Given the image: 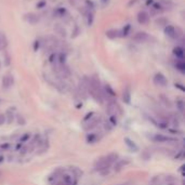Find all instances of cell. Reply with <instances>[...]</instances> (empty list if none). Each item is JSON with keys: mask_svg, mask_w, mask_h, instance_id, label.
<instances>
[{"mask_svg": "<svg viewBox=\"0 0 185 185\" xmlns=\"http://www.w3.org/2000/svg\"><path fill=\"white\" fill-rule=\"evenodd\" d=\"M117 158H118V155L114 154V153L107 155V156L102 157V158H100V159L95 162V169L99 171L107 170V169L116 161Z\"/></svg>", "mask_w": 185, "mask_h": 185, "instance_id": "obj_1", "label": "cell"}, {"mask_svg": "<svg viewBox=\"0 0 185 185\" xmlns=\"http://www.w3.org/2000/svg\"><path fill=\"white\" fill-rule=\"evenodd\" d=\"M154 82L157 85H167V78L161 73H158L154 76Z\"/></svg>", "mask_w": 185, "mask_h": 185, "instance_id": "obj_2", "label": "cell"}, {"mask_svg": "<svg viewBox=\"0 0 185 185\" xmlns=\"http://www.w3.org/2000/svg\"><path fill=\"white\" fill-rule=\"evenodd\" d=\"M148 21H149V14H148L146 11H141L137 14V22L140 24H147Z\"/></svg>", "mask_w": 185, "mask_h": 185, "instance_id": "obj_3", "label": "cell"}, {"mask_svg": "<svg viewBox=\"0 0 185 185\" xmlns=\"http://www.w3.org/2000/svg\"><path fill=\"white\" fill-rule=\"evenodd\" d=\"M148 39V35L146 34L145 31H139L133 36V40L137 42H144Z\"/></svg>", "mask_w": 185, "mask_h": 185, "instance_id": "obj_4", "label": "cell"}, {"mask_svg": "<svg viewBox=\"0 0 185 185\" xmlns=\"http://www.w3.org/2000/svg\"><path fill=\"white\" fill-rule=\"evenodd\" d=\"M12 85H13V77L11 75H6L2 78V87L4 89H9Z\"/></svg>", "mask_w": 185, "mask_h": 185, "instance_id": "obj_5", "label": "cell"}, {"mask_svg": "<svg viewBox=\"0 0 185 185\" xmlns=\"http://www.w3.org/2000/svg\"><path fill=\"white\" fill-rule=\"evenodd\" d=\"M165 34L171 38H177V28L173 26L168 25L165 27Z\"/></svg>", "mask_w": 185, "mask_h": 185, "instance_id": "obj_6", "label": "cell"}, {"mask_svg": "<svg viewBox=\"0 0 185 185\" xmlns=\"http://www.w3.org/2000/svg\"><path fill=\"white\" fill-rule=\"evenodd\" d=\"M25 20L29 24H36L39 21V16L37 14H35V13H28V14L25 15Z\"/></svg>", "mask_w": 185, "mask_h": 185, "instance_id": "obj_7", "label": "cell"}, {"mask_svg": "<svg viewBox=\"0 0 185 185\" xmlns=\"http://www.w3.org/2000/svg\"><path fill=\"white\" fill-rule=\"evenodd\" d=\"M106 36L109 39H116V38L120 37V31L118 29H109L106 31Z\"/></svg>", "mask_w": 185, "mask_h": 185, "instance_id": "obj_8", "label": "cell"}, {"mask_svg": "<svg viewBox=\"0 0 185 185\" xmlns=\"http://www.w3.org/2000/svg\"><path fill=\"white\" fill-rule=\"evenodd\" d=\"M154 141L155 142H168V141H174V139L169 137H166V135H162V134H156L154 137Z\"/></svg>", "mask_w": 185, "mask_h": 185, "instance_id": "obj_9", "label": "cell"}, {"mask_svg": "<svg viewBox=\"0 0 185 185\" xmlns=\"http://www.w3.org/2000/svg\"><path fill=\"white\" fill-rule=\"evenodd\" d=\"M173 54L177 57H179V59H183V56H184V49L182 47H177V48L173 49Z\"/></svg>", "mask_w": 185, "mask_h": 185, "instance_id": "obj_10", "label": "cell"}, {"mask_svg": "<svg viewBox=\"0 0 185 185\" xmlns=\"http://www.w3.org/2000/svg\"><path fill=\"white\" fill-rule=\"evenodd\" d=\"M62 182L64 185H73V178L68 174H64L62 177Z\"/></svg>", "mask_w": 185, "mask_h": 185, "instance_id": "obj_11", "label": "cell"}, {"mask_svg": "<svg viewBox=\"0 0 185 185\" xmlns=\"http://www.w3.org/2000/svg\"><path fill=\"white\" fill-rule=\"evenodd\" d=\"M130 30H131V25H130V24H127V25L123 27V31H120V36L127 37V36L129 35V33H130Z\"/></svg>", "mask_w": 185, "mask_h": 185, "instance_id": "obj_12", "label": "cell"}, {"mask_svg": "<svg viewBox=\"0 0 185 185\" xmlns=\"http://www.w3.org/2000/svg\"><path fill=\"white\" fill-rule=\"evenodd\" d=\"M130 99H131V94H130V90L129 88H127L123 91V101L126 103H130Z\"/></svg>", "mask_w": 185, "mask_h": 185, "instance_id": "obj_13", "label": "cell"}, {"mask_svg": "<svg viewBox=\"0 0 185 185\" xmlns=\"http://www.w3.org/2000/svg\"><path fill=\"white\" fill-rule=\"evenodd\" d=\"M175 67H177V68L179 69L180 71L184 73V71H185V63L183 62V61H179V62H177V64H175Z\"/></svg>", "mask_w": 185, "mask_h": 185, "instance_id": "obj_14", "label": "cell"}, {"mask_svg": "<svg viewBox=\"0 0 185 185\" xmlns=\"http://www.w3.org/2000/svg\"><path fill=\"white\" fill-rule=\"evenodd\" d=\"M128 160H121V161H118V163H117L116 166H115V169H116L117 171H119L120 169L123 168V166H126L127 163H128Z\"/></svg>", "mask_w": 185, "mask_h": 185, "instance_id": "obj_15", "label": "cell"}, {"mask_svg": "<svg viewBox=\"0 0 185 185\" xmlns=\"http://www.w3.org/2000/svg\"><path fill=\"white\" fill-rule=\"evenodd\" d=\"M125 141H126V144H127V145H128L130 148H132V149H133V148H134V149H137V145H135V144H134V143L132 142V141H131V140H130V139H128V137H126Z\"/></svg>", "mask_w": 185, "mask_h": 185, "instance_id": "obj_16", "label": "cell"}, {"mask_svg": "<svg viewBox=\"0 0 185 185\" xmlns=\"http://www.w3.org/2000/svg\"><path fill=\"white\" fill-rule=\"evenodd\" d=\"M2 45H3V46H4V45H7V39H6V36L0 33V47L2 46Z\"/></svg>", "mask_w": 185, "mask_h": 185, "instance_id": "obj_17", "label": "cell"}, {"mask_svg": "<svg viewBox=\"0 0 185 185\" xmlns=\"http://www.w3.org/2000/svg\"><path fill=\"white\" fill-rule=\"evenodd\" d=\"M105 90H106V92H107V93H109L111 95V97H115V95H116V93H115L114 92V90H113V89L111 88V87H109V85H106L105 87Z\"/></svg>", "mask_w": 185, "mask_h": 185, "instance_id": "obj_18", "label": "cell"}, {"mask_svg": "<svg viewBox=\"0 0 185 185\" xmlns=\"http://www.w3.org/2000/svg\"><path fill=\"white\" fill-rule=\"evenodd\" d=\"M6 121V116L4 115H0V125H2Z\"/></svg>", "mask_w": 185, "mask_h": 185, "instance_id": "obj_19", "label": "cell"}, {"mask_svg": "<svg viewBox=\"0 0 185 185\" xmlns=\"http://www.w3.org/2000/svg\"><path fill=\"white\" fill-rule=\"evenodd\" d=\"M60 62H61V64H63V63L65 62V55H64V54H61L60 55Z\"/></svg>", "mask_w": 185, "mask_h": 185, "instance_id": "obj_20", "label": "cell"}, {"mask_svg": "<svg viewBox=\"0 0 185 185\" xmlns=\"http://www.w3.org/2000/svg\"><path fill=\"white\" fill-rule=\"evenodd\" d=\"M151 3H153V0H149V1H147V6H149Z\"/></svg>", "mask_w": 185, "mask_h": 185, "instance_id": "obj_21", "label": "cell"}, {"mask_svg": "<svg viewBox=\"0 0 185 185\" xmlns=\"http://www.w3.org/2000/svg\"><path fill=\"white\" fill-rule=\"evenodd\" d=\"M102 1H103L104 3H107V2H108V0H102Z\"/></svg>", "mask_w": 185, "mask_h": 185, "instance_id": "obj_22", "label": "cell"}, {"mask_svg": "<svg viewBox=\"0 0 185 185\" xmlns=\"http://www.w3.org/2000/svg\"><path fill=\"white\" fill-rule=\"evenodd\" d=\"M120 185H127V184H120Z\"/></svg>", "mask_w": 185, "mask_h": 185, "instance_id": "obj_23", "label": "cell"}, {"mask_svg": "<svg viewBox=\"0 0 185 185\" xmlns=\"http://www.w3.org/2000/svg\"><path fill=\"white\" fill-rule=\"evenodd\" d=\"M0 66H1V63H0Z\"/></svg>", "mask_w": 185, "mask_h": 185, "instance_id": "obj_24", "label": "cell"}]
</instances>
